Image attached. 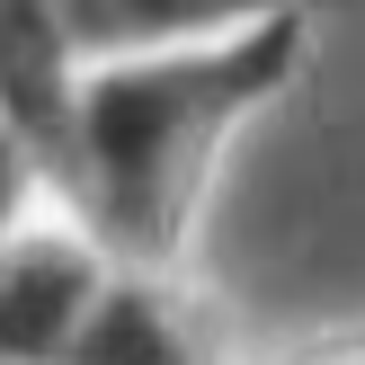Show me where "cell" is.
<instances>
[{
  "label": "cell",
  "instance_id": "obj_1",
  "mask_svg": "<svg viewBox=\"0 0 365 365\" xmlns=\"http://www.w3.org/2000/svg\"><path fill=\"white\" fill-rule=\"evenodd\" d=\"M303 53H312V18H259L196 45L81 63L53 196L107 241L116 267L187 277V241L232 134L303 81Z\"/></svg>",
  "mask_w": 365,
  "mask_h": 365
},
{
  "label": "cell",
  "instance_id": "obj_2",
  "mask_svg": "<svg viewBox=\"0 0 365 365\" xmlns=\"http://www.w3.org/2000/svg\"><path fill=\"white\" fill-rule=\"evenodd\" d=\"M107 267L116 259H107L98 232L63 196H36L0 232V365H63Z\"/></svg>",
  "mask_w": 365,
  "mask_h": 365
},
{
  "label": "cell",
  "instance_id": "obj_3",
  "mask_svg": "<svg viewBox=\"0 0 365 365\" xmlns=\"http://www.w3.org/2000/svg\"><path fill=\"white\" fill-rule=\"evenodd\" d=\"M71 89H81V53L63 36V9L53 0H0V116L36 152L45 187L71 143Z\"/></svg>",
  "mask_w": 365,
  "mask_h": 365
},
{
  "label": "cell",
  "instance_id": "obj_4",
  "mask_svg": "<svg viewBox=\"0 0 365 365\" xmlns=\"http://www.w3.org/2000/svg\"><path fill=\"white\" fill-rule=\"evenodd\" d=\"M63 365H205L187 277H152V267H107L98 303H89L81 339Z\"/></svg>",
  "mask_w": 365,
  "mask_h": 365
},
{
  "label": "cell",
  "instance_id": "obj_5",
  "mask_svg": "<svg viewBox=\"0 0 365 365\" xmlns=\"http://www.w3.org/2000/svg\"><path fill=\"white\" fill-rule=\"evenodd\" d=\"M63 36L81 63L98 53H143V45H196V36H232L259 18H321L348 0H53Z\"/></svg>",
  "mask_w": 365,
  "mask_h": 365
},
{
  "label": "cell",
  "instance_id": "obj_6",
  "mask_svg": "<svg viewBox=\"0 0 365 365\" xmlns=\"http://www.w3.org/2000/svg\"><path fill=\"white\" fill-rule=\"evenodd\" d=\"M36 196H53V187H45V170H36V152L18 143V125L0 116V232H9L18 214L36 205Z\"/></svg>",
  "mask_w": 365,
  "mask_h": 365
},
{
  "label": "cell",
  "instance_id": "obj_7",
  "mask_svg": "<svg viewBox=\"0 0 365 365\" xmlns=\"http://www.w3.org/2000/svg\"><path fill=\"white\" fill-rule=\"evenodd\" d=\"M348 365H365V356H348Z\"/></svg>",
  "mask_w": 365,
  "mask_h": 365
}]
</instances>
